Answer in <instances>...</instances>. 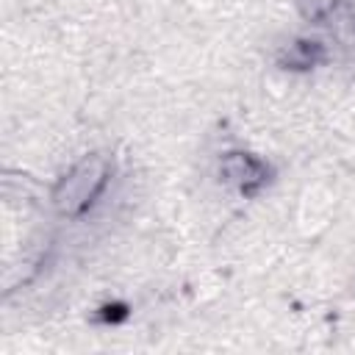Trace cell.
Wrapping results in <instances>:
<instances>
[{
    "label": "cell",
    "instance_id": "1",
    "mask_svg": "<svg viewBox=\"0 0 355 355\" xmlns=\"http://www.w3.org/2000/svg\"><path fill=\"white\" fill-rule=\"evenodd\" d=\"M103 180H105V166H103L97 158L83 161V164L75 166V172L58 186V191H55L58 208L67 211V214L80 211V208H83L86 202H92V197L100 191Z\"/></svg>",
    "mask_w": 355,
    "mask_h": 355
}]
</instances>
